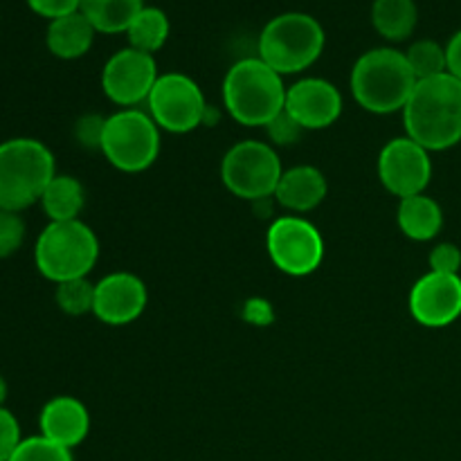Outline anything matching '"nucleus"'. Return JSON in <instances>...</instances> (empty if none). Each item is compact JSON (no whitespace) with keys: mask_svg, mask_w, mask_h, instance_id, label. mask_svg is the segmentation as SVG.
Masks as SVG:
<instances>
[{"mask_svg":"<svg viewBox=\"0 0 461 461\" xmlns=\"http://www.w3.org/2000/svg\"><path fill=\"white\" fill-rule=\"evenodd\" d=\"M405 133L428 151L461 142V81L450 72L421 79L403 108Z\"/></svg>","mask_w":461,"mask_h":461,"instance_id":"f257e3e1","label":"nucleus"},{"mask_svg":"<svg viewBox=\"0 0 461 461\" xmlns=\"http://www.w3.org/2000/svg\"><path fill=\"white\" fill-rule=\"evenodd\" d=\"M349 86L358 106L376 115H390L403 111L417 86V77L405 52L394 48H374L354 63Z\"/></svg>","mask_w":461,"mask_h":461,"instance_id":"f03ea898","label":"nucleus"},{"mask_svg":"<svg viewBox=\"0 0 461 461\" xmlns=\"http://www.w3.org/2000/svg\"><path fill=\"white\" fill-rule=\"evenodd\" d=\"M223 104L239 124L266 126L286 108L282 75L259 57L241 59L225 75Z\"/></svg>","mask_w":461,"mask_h":461,"instance_id":"7ed1b4c3","label":"nucleus"},{"mask_svg":"<svg viewBox=\"0 0 461 461\" xmlns=\"http://www.w3.org/2000/svg\"><path fill=\"white\" fill-rule=\"evenodd\" d=\"M57 176L54 156L34 138H14L0 144V210L18 212L41 203Z\"/></svg>","mask_w":461,"mask_h":461,"instance_id":"20e7f679","label":"nucleus"},{"mask_svg":"<svg viewBox=\"0 0 461 461\" xmlns=\"http://www.w3.org/2000/svg\"><path fill=\"white\" fill-rule=\"evenodd\" d=\"M327 34L322 23L304 12H286L270 18L259 34V59L279 75H297L313 66L324 52Z\"/></svg>","mask_w":461,"mask_h":461,"instance_id":"39448f33","label":"nucleus"},{"mask_svg":"<svg viewBox=\"0 0 461 461\" xmlns=\"http://www.w3.org/2000/svg\"><path fill=\"white\" fill-rule=\"evenodd\" d=\"M97 259V234L79 219L50 223L36 239V268L54 284L88 277Z\"/></svg>","mask_w":461,"mask_h":461,"instance_id":"423d86ee","label":"nucleus"},{"mask_svg":"<svg viewBox=\"0 0 461 461\" xmlns=\"http://www.w3.org/2000/svg\"><path fill=\"white\" fill-rule=\"evenodd\" d=\"M99 151L115 169L140 174L160 156V129L149 113L140 108H122L115 115L106 117Z\"/></svg>","mask_w":461,"mask_h":461,"instance_id":"0eeeda50","label":"nucleus"},{"mask_svg":"<svg viewBox=\"0 0 461 461\" xmlns=\"http://www.w3.org/2000/svg\"><path fill=\"white\" fill-rule=\"evenodd\" d=\"M282 174V160L273 144L259 140L234 144L221 162V180L225 189L232 196L250 203L275 196Z\"/></svg>","mask_w":461,"mask_h":461,"instance_id":"6e6552de","label":"nucleus"},{"mask_svg":"<svg viewBox=\"0 0 461 461\" xmlns=\"http://www.w3.org/2000/svg\"><path fill=\"white\" fill-rule=\"evenodd\" d=\"M147 104L149 115L158 129L178 135L192 133L203 126V117L210 106L201 86L183 72H165L158 77Z\"/></svg>","mask_w":461,"mask_h":461,"instance_id":"1a4fd4ad","label":"nucleus"},{"mask_svg":"<svg viewBox=\"0 0 461 461\" xmlns=\"http://www.w3.org/2000/svg\"><path fill=\"white\" fill-rule=\"evenodd\" d=\"M270 261L291 277H306L324 261V239L311 221L282 216L273 221L266 237Z\"/></svg>","mask_w":461,"mask_h":461,"instance_id":"9d476101","label":"nucleus"},{"mask_svg":"<svg viewBox=\"0 0 461 461\" xmlns=\"http://www.w3.org/2000/svg\"><path fill=\"white\" fill-rule=\"evenodd\" d=\"M378 178L383 187L401 201L419 196L426 192L432 178L430 151L408 135L390 140L378 156Z\"/></svg>","mask_w":461,"mask_h":461,"instance_id":"9b49d317","label":"nucleus"},{"mask_svg":"<svg viewBox=\"0 0 461 461\" xmlns=\"http://www.w3.org/2000/svg\"><path fill=\"white\" fill-rule=\"evenodd\" d=\"M158 63L153 54L124 48L113 54L102 70V90L113 104L122 108H135L147 102L156 86Z\"/></svg>","mask_w":461,"mask_h":461,"instance_id":"f8f14e48","label":"nucleus"},{"mask_svg":"<svg viewBox=\"0 0 461 461\" xmlns=\"http://www.w3.org/2000/svg\"><path fill=\"white\" fill-rule=\"evenodd\" d=\"M410 313L428 329H444L457 322L461 318L459 275H423L410 291Z\"/></svg>","mask_w":461,"mask_h":461,"instance_id":"ddd939ff","label":"nucleus"},{"mask_svg":"<svg viewBox=\"0 0 461 461\" xmlns=\"http://www.w3.org/2000/svg\"><path fill=\"white\" fill-rule=\"evenodd\" d=\"M147 302V284L138 275L117 270L95 284L93 313L108 327H126L144 313Z\"/></svg>","mask_w":461,"mask_h":461,"instance_id":"4468645a","label":"nucleus"},{"mask_svg":"<svg viewBox=\"0 0 461 461\" xmlns=\"http://www.w3.org/2000/svg\"><path fill=\"white\" fill-rule=\"evenodd\" d=\"M286 111L304 131L327 129L342 113V95L331 81L306 77L286 90Z\"/></svg>","mask_w":461,"mask_h":461,"instance_id":"2eb2a0df","label":"nucleus"},{"mask_svg":"<svg viewBox=\"0 0 461 461\" xmlns=\"http://www.w3.org/2000/svg\"><path fill=\"white\" fill-rule=\"evenodd\" d=\"M39 428L45 439L72 450L84 444L90 432L88 408L75 396H54L41 410Z\"/></svg>","mask_w":461,"mask_h":461,"instance_id":"dca6fc26","label":"nucleus"},{"mask_svg":"<svg viewBox=\"0 0 461 461\" xmlns=\"http://www.w3.org/2000/svg\"><path fill=\"white\" fill-rule=\"evenodd\" d=\"M327 178L318 167L300 165L284 171L275 189V201L284 210L304 214V212L315 210L327 198Z\"/></svg>","mask_w":461,"mask_h":461,"instance_id":"f3484780","label":"nucleus"},{"mask_svg":"<svg viewBox=\"0 0 461 461\" xmlns=\"http://www.w3.org/2000/svg\"><path fill=\"white\" fill-rule=\"evenodd\" d=\"M95 27L81 12L68 14V16L50 21L45 32V45L50 52L63 61H75L81 59L95 43Z\"/></svg>","mask_w":461,"mask_h":461,"instance_id":"a211bd4d","label":"nucleus"},{"mask_svg":"<svg viewBox=\"0 0 461 461\" xmlns=\"http://www.w3.org/2000/svg\"><path fill=\"white\" fill-rule=\"evenodd\" d=\"M399 221L401 232L412 241H430L444 228V210L435 198L419 194V196L403 198L399 205Z\"/></svg>","mask_w":461,"mask_h":461,"instance_id":"6ab92c4d","label":"nucleus"},{"mask_svg":"<svg viewBox=\"0 0 461 461\" xmlns=\"http://www.w3.org/2000/svg\"><path fill=\"white\" fill-rule=\"evenodd\" d=\"M419 7L414 0H374L372 25L390 43L410 39L417 30Z\"/></svg>","mask_w":461,"mask_h":461,"instance_id":"aec40b11","label":"nucleus"},{"mask_svg":"<svg viewBox=\"0 0 461 461\" xmlns=\"http://www.w3.org/2000/svg\"><path fill=\"white\" fill-rule=\"evenodd\" d=\"M41 205L48 214L50 223L77 221L86 205V189L75 176H54L52 183L45 187Z\"/></svg>","mask_w":461,"mask_h":461,"instance_id":"412c9836","label":"nucleus"},{"mask_svg":"<svg viewBox=\"0 0 461 461\" xmlns=\"http://www.w3.org/2000/svg\"><path fill=\"white\" fill-rule=\"evenodd\" d=\"M144 7V0H81L79 12L97 34H122Z\"/></svg>","mask_w":461,"mask_h":461,"instance_id":"4be33fe9","label":"nucleus"},{"mask_svg":"<svg viewBox=\"0 0 461 461\" xmlns=\"http://www.w3.org/2000/svg\"><path fill=\"white\" fill-rule=\"evenodd\" d=\"M169 32V16L160 7H147L144 5L138 16L131 21L129 30H126V39H129V48H135L147 54H156L165 48Z\"/></svg>","mask_w":461,"mask_h":461,"instance_id":"5701e85b","label":"nucleus"},{"mask_svg":"<svg viewBox=\"0 0 461 461\" xmlns=\"http://www.w3.org/2000/svg\"><path fill=\"white\" fill-rule=\"evenodd\" d=\"M405 59H408L417 81L430 79V77H439L444 75V72H448L446 45L437 43V41L432 39L414 41V43L405 50Z\"/></svg>","mask_w":461,"mask_h":461,"instance_id":"b1692460","label":"nucleus"},{"mask_svg":"<svg viewBox=\"0 0 461 461\" xmlns=\"http://www.w3.org/2000/svg\"><path fill=\"white\" fill-rule=\"evenodd\" d=\"M57 306L66 315L79 318V315L93 313L95 306V284L88 279H70V282L57 284V293H54Z\"/></svg>","mask_w":461,"mask_h":461,"instance_id":"393cba45","label":"nucleus"},{"mask_svg":"<svg viewBox=\"0 0 461 461\" xmlns=\"http://www.w3.org/2000/svg\"><path fill=\"white\" fill-rule=\"evenodd\" d=\"M9 461H75L72 459V450L63 448V446L54 444V441L45 439L43 435L27 437L21 441L16 453L12 455Z\"/></svg>","mask_w":461,"mask_h":461,"instance_id":"a878e982","label":"nucleus"},{"mask_svg":"<svg viewBox=\"0 0 461 461\" xmlns=\"http://www.w3.org/2000/svg\"><path fill=\"white\" fill-rule=\"evenodd\" d=\"M25 221L18 212L0 210V259H7L21 250L25 241Z\"/></svg>","mask_w":461,"mask_h":461,"instance_id":"bb28decb","label":"nucleus"},{"mask_svg":"<svg viewBox=\"0 0 461 461\" xmlns=\"http://www.w3.org/2000/svg\"><path fill=\"white\" fill-rule=\"evenodd\" d=\"M266 133H268L270 142H273L275 147H293V144L302 138L304 129H302L300 122L284 108L282 113H277V115L266 124Z\"/></svg>","mask_w":461,"mask_h":461,"instance_id":"cd10ccee","label":"nucleus"},{"mask_svg":"<svg viewBox=\"0 0 461 461\" xmlns=\"http://www.w3.org/2000/svg\"><path fill=\"white\" fill-rule=\"evenodd\" d=\"M23 435L18 419L7 408H0V461H9L21 446Z\"/></svg>","mask_w":461,"mask_h":461,"instance_id":"c85d7f7f","label":"nucleus"},{"mask_svg":"<svg viewBox=\"0 0 461 461\" xmlns=\"http://www.w3.org/2000/svg\"><path fill=\"white\" fill-rule=\"evenodd\" d=\"M104 126H106V117L95 115V113L79 117L75 124L77 142L84 149H102Z\"/></svg>","mask_w":461,"mask_h":461,"instance_id":"c756f323","label":"nucleus"},{"mask_svg":"<svg viewBox=\"0 0 461 461\" xmlns=\"http://www.w3.org/2000/svg\"><path fill=\"white\" fill-rule=\"evenodd\" d=\"M430 273L459 275L461 270V250L455 243H439L430 250Z\"/></svg>","mask_w":461,"mask_h":461,"instance_id":"7c9ffc66","label":"nucleus"},{"mask_svg":"<svg viewBox=\"0 0 461 461\" xmlns=\"http://www.w3.org/2000/svg\"><path fill=\"white\" fill-rule=\"evenodd\" d=\"M25 3L34 14L48 18V21H54V18L79 12L81 0H25Z\"/></svg>","mask_w":461,"mask_h":461,"instance_id":"2f4dec72","label":"nucleus"},{"mask_svg":"<svg viewBox=\"0 0 461 461\" xmlns=\"http://www.w3.org/2000/svg\"><path fill=\"white\" fill-rule=\"evenodd\" d=\"M446 59H448V72L461 81V30L450 36L446 45Z\"/></svg>","mask_w":461,"mask_h":461,"instance_id":"473e14b6","label":"nucleus"},{"mask_svg":"<svg viewBox=\"0 0 461 461\" xmlns=\"http://www.w3.org/2000/svg\"><path fill=\"white\" fill-rule=\"evenodd\" d=\"M5 401H7V383L0 376V408H5Z\"/></svg>","mask_w":461,"mask_h":461,"instance_id":"72a5a7b5","label":"nucleus"}]
</instances>
